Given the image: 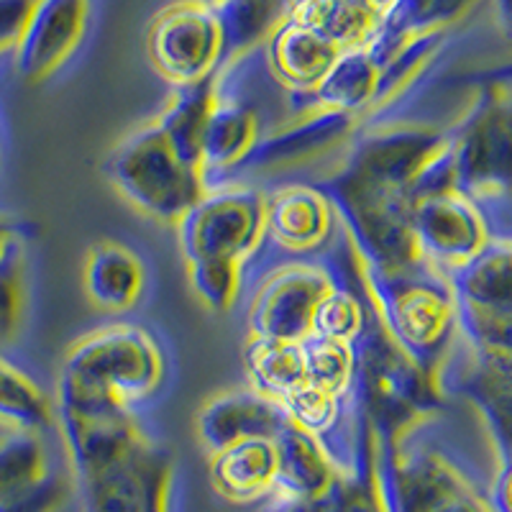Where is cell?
<instances>
[{"instance_id":"cell-1","label":"cell","mask_w":512,"mask_h":512,"mask_svg":"<svg viewBox=\"0 0 512 512\" xmlns=\"http://www.w3.org/2000/svg\"><path fill=\"white\" fill-rule=\"evenodd\" d=\"M167 382V356L149 328L113 323L85 333L67 349L59 402L134 410Z\"/></svg>"},{"instance_id":"cell-2","label":"cell","mask_w":512,"mask_h":512,"mask_svg":"<svg viewBox=\"0 0 512 512\" xmlns=\"http://www.w3.org/2000/svg\"><path fill=\"white\" fill-rule=\"evenodd\" d=\"M105 177L139 213L175 228L210 190L203 169L180 157L159 121L136 128L108 154Z\"/></svg>"},{"instance_id":"cell-3","label":"cell","mask_w":512,"mask_h":512,"mask_svg":"<svg viewBox=\"0 0 512 512\" xmlns=\"http://www.w3.org/2000/svg\"><path fill=\"white\" fill-rule=\"evenodd\" d=\"M187 264L244 267L267 239V192L249 185H213L177 226Z\"/></svg>"},{"instance_id":"cell-4","label":"cell","mask_w":512,"mask_h":512,"mask_svg":"<svg viewBox=\"0 0 512 512\" xmlns=\"http://www.w3.org/2000/svg\"><path fill=\"white\" fill-rule=\"evenodd\" d=\"M364 280L379 310V320L418 361L438 349L454 328L459 300L436 277H428L420 269L397 274L364 269Z\"/></svg>"},{"instance_id":"cell-5","label":"cell","mask_w":512,"mask_h":512,"mask_svg":"<svg viewBox=\"0 0 512 512\" xmlns=\"http://www.w3.org/2000/svg\"><path fill=\"white\" fill-rule=\"evenodd\" d=\"M226 57V31L216 8L175 0L152 21L149 59L154 70L175 88L216 77L218 64Z\"/></svg>"},{"instance_id":"cell-6","label":"cell","mask_w":512,"mask_h":512,"mask_svg":"<svg viewBox=\"0 0 512 512\" xmlns=\"http://www.w3.org/2000/svg\"><path fill=\"white\" fill-rule=\"evenodd\" d=\"M410 200L415 241L428 267L456 274L487 251L484 216L454 180L418 187Z\"/></svg>"},{"instance_id":"cell-7","label":"cell","mask_w":512,"mask_h":512,"mask_svg":"<svg viewBox=\"0 0 512 512\" xmlns=\"http://www.w3.org/2000/svg\"><path fill=\"white\" fill-rule=\"evenodd\" d=\"M451 154V136L423 126L379 128L361 139L341 172L369 185L413 195L415 187Z\"/></svg>"},{"instance_id":"cell-8","label":"cell","mask_w":512,"mask_h":512,"mask_svg":"<svg viewBox=\"0 0 512 512\" xmlns=\"http://www.w3.org/2000/svg\"><path fill=\"white\" fill-rule=\"evenodd\" d=\"M82 512H169L172 454L146 438L93 477L77 479Z\"/></svg>"},{"instance_id":"cell-9","label":"cell","mask_w":512,"mask_h":512,"mask_svg":"<svg viewBox=\"0 0 512 512\" xmlns=\"http://www.w3.org/2000/svg\"><path fill=\"white\" fill-rule=\"evenodd\" d=\"M333 287L336 282L326 267L287 264L274 269L251 300L249 336L305 341L313 336L315 313Z\"/></svg>"},{"instance_id":"cell-10","label":"cell","mask_w":512,"mask_h":512,"mask_svg":"<svg viewBox=\"0 0 512 512\" xmlns=\"http://www.w3.org/2000/svg\"><path fill=\"white\" fill-rule=\"evenodd\" d=\"M377 489L387 512H436L472 482L433 448L402 446L377 454Z\"/></svg>"},{"instance_id":"cell-11","label":"cell","mask_w":512,"mask_h":512,"mask_svg":"<svg viewBox=\"0 0 512 512\" xmlns=\"http://www.w3.org/2000/svg\"><path fill=\"white\" fill-rule=\"evenodd\" d=\"M88 26V0H34L13 49L24 82H44L80 47Z\"/></svg>"},{"instance_id":"cell-12","label":"cell","mask_w":512,"mask_h":512,"mask_svg":"<svg viewBox=\"0 0 512 512\" xmlns=\"http://www.w3.org/2000/svg\"><path fill=\"white\" fill-rule=\"evenodd\" d=\"M290 423L280 402L249 390H231L210 397L198 413V438L208 456L218 454L233 443L251 438H277Z\"/></svg>"},{"instance_id":"cell-13","label":"cell","mask_w":512,"mask_h":512,"mask_svg":"<svg viewBox=\"0 0 512 512\" xmlns=\"http://www.w3.org/2000/svg\"><path fill=\"white\" fill-rule=\"evenodd\" d=\"M338 210L326 190L282 185L267 192V236L292 254L318 251L333 236Z\"/></svg>"},{"instance_id":"cell-14","label":"cell","mask_w":512,"mask_h":512,"mask_svg":"<svg viewBox=\"0 0 512 512\" xmlns=\"http://www.w3.org/2000/svg\"><path fill=\"white\" fill-rule=\"evenodd\" d=\"M146 264L134 249L113 239L95 241L85 256L82 285L90 303L103 313H128L146 292Z\"/></svg>"},{"instance_id":"cell-15","label":"cell","mask_w":512,"mask_h":512,"mask_svg":"<svg viewBox=\"0 0 512 512\" xmlns=\"http://www.w3.org/2000/svg\"><path fill=\"white\" fill-rule=\"evenodd\" d=\"M277 443V489L274 495L292 500L326 502L341 479L336 461L313 433L287 423Z\"/></svg>"},{"instance_id":"cell-16","label":"cell","mask_w":512,"mask_h":512,"mask_svg":"<svg viewBox=\"0 0 512 512\" xmlns=\"http://www.w3.org/2000/svg\"><path fill=\"white\" fill-rule=\"evenodd\" d=\"M269 70L285 88L313 93L336 59L346 52L318 31L285 18L269 36Z\"/></svg>"},{"instance_id":"cell-17","label":"cell","mask_w":512,"mask_h":512,"mask_svg":"<svg viewBox=\"0 0 512 512\" xmlns=\"http://www.w3.org/2000/svg\"><path fill=\"white\" fill-rule=\"evenodd\" d=\"M210 484L223 500L251 505L272 497L277 489V443L251 438L210 456Z\"/></svg>"},{"instance_id":"cell-18","label":"cell","mask_w":512,"mask_h":512,"mask_svg":"<svg viewBox=\"0 0 512 512\" xmlns=\"http://www.w3.org/2000/svg\"><path fill=\"white\" fill-rule=\"evenodd\" d=\"M262 144V121L254 105L239 98H226L218 88V103L213 108L203 136V169L208 187L218 175H231L256 146Z\"/></svg>"},{"instance_id":"cell-19","label":"cell","mask_w":512,"mask_h":512,"mask_svg":"<svg viewBox=\"0 0 512 512\" xmlns=\"http://www.w3.org/2000/svg\"><path fill=\"white\" fill-rule=\"evenodd\" d=\"M379 85H382V64L369 47L346 49L336 59L328 75L318 82L310 100L318 111L374 113L379 105Z\"/></svg>"},{"instance_id":"cell-20","label":"cell","mask_w":512,"mask_h":512,"mask_svg":"<svg viewBox=\"0 0 512 512\" xmlns=\"http://www.w3.org/2000/svg\"><path fill=\"white\" fill-rule=\"evenodd\" d=\"M287 18L318 31L341 49L367 47L382 29V16L361 0H295Z\"/></svg>"},{"instance_id":"cell-21","label":"cell","mask_w":512,"mask_h":512,"mask_svg":"<svg viewBox=\"0 0 512 512\" xmlns=\"http://www.w3.org/2000/svg\"><path fill=\"white\" fill-rule=\"evenodd\" d=\"M216 103L218 77H210V80L198 82V85L177 88L175 98L169 100L164 113L157 118L159 126L167 131L169 141L180 152V157L198 169H203V136Z\"/></svg>"},{"instance_id":"cell-22","label":"cell","mask_w":512,"mask_h":512,"mask_svg":"<svg viewBox=\"0 0 512 512\" xmlns=\"http://www.w3.org/2000/svg\"><path fill=\"white\" fill-rule=\"evenodd\" d=\"M244 359L251 387L274 402H280L295 387L308 382L300 341H274V338L249 336Z\"/></svg>"},{"instance_id":"cell-23","label":"cell","mask_w":512,"mask_h":512,"mask_svg":"<svg viewBox=\"0 0 512 512\" xmlns=\"http://www.w3.org/2000/svg\"><path fill=\"white\" fill-rule=\"evenodd\" d=\"M54 420V405L31 374L0 354V425L8 431L44 433Z\"/></svg>"},{"instance_id":"cell-24","label":"cell","mask_w":512,"mask_h":512,"mask_svg":"<svg viewBox=\"0 0 512 512\" xmlns=\"http://www.w3.org/2000/svg\"><path fill=\"white\" fill-rule=\"evenodd\" d=\"M44 433L8 431L0 438V505L18 500L52 477Z\"/></svg>"},{"instance_id":"cell-25","label":"cell","mask_w":512,"mask_h":512,"mask_svg":"<svg viewBox=\"0 0 512 512\" xmlns=\"http://www.w3.org/2000/svg\"><path fill=\"white\" fill-rule=\"evenodd\" d=\"M300 344H303L305 374H308L310 384L338 397L354 395L356 372H359L356 344L315 336V333Z\"/></svg>"},{"instance_id":"cell-26","label":"cell","mask_w":512,"mask_h":512,"mask_svg":"<svg viewBox=\"0 0 512 512\" xmlns=\"http://www.w3.org/2000/svg\"><path fill=\"white\" fill-rule=\"evenodd\" d=\"M367 320V310L349 287H333L326 300L320 303L318 313H315L313 333L315 336L356 344L364 328H367Z\"/></svg>"},{"instance_id":"cell-27","label":"cell","mask_w":512,"mask_h":512,"mask_svg":"<svg viewBox=\"0 0 512 512\" xmlns=\"http://www.w3.org/2000/svg\"><path fill=\"white\" fill-rule=\"evenodd\" d=\"M187 277L200 297V303L210 310L233 308L239 300L241 282H244V267L236 264H187Z\"/></svg>"},{"instance_id":"cell-28","label":"cell","mask_w":512,"mask_h":512,"mask_svg":"<svg viewBox=\"0 0 512 512\" xmlns=\"http://www.w3.org/2000/svg\"><path fill=\"white\" fill-rule=\"evenodd\" d=\"M26 267L24 251L11 256L0 267V346L11 344L21 331L26 308Z\"/></svg>"},{"instance_id":"cell-29","label":"cell","mask_w":512,"mask_h":512,"mask_svg":"<svg viewBox=\"0 0 512 512\" xmlns=\"http://www.w3.org/2000/svg\"><path fill=\"white\" fill-rule=\"evenodd\" d=\"M328 512H387L377 489L374 466L361 472L344 474L326 500Z\"/></svg>"},{"instance_id":"cell-30","label":"cell","mask_w":512,"mask_h":512,"mask_svg":"<svg viewBox=\"0 0 512 512\" xmlns=\"http://www.w3.org/2000/svg\"><path fill=\"white\" fill-rule=\"evenodd\" d=\"M67 500H70V484L62 474H52L47 482H41L18 500L0 505V512H59Z\"/></svg>"},{"instance_id":"cell-31","label":"cell","mask_w":512,"mask_h":512,"mask_svg":"<svg viewBox=\"0 0 512 512\" xmlns=\"http://www.w3.org/2000/svg\"><path fill=\"white\" fill-rule=\"evenodd\" d=\"M34 0H0V54L16 49Z\"/></svg>"},{"instance_id":"cell-32","label":"cell","mask_w":512,"mask_h":512,"mask_svg":"<svg viewBox=\"0 0 512 512\" xmlns=\"http://www.w3.org/2000/svg\"><path fill=\"white\" fill-rule=\"evenodd\" d=\"M436 512H495L484 497H479L477 489H464L448 502H443Z\"/></svg>"},{"instance_id":"cell-33","label":"cell","mask_w":512,"mask_h":512,"mask_svg":"<svg viewBox=\"0 0 512 512\" xmlns=\"http://www.w3.org/2000/svg\"><path fill=\"white\" fill-rule=\"evenodd\" d=\"M18 251H24L21 231H18V226L11 218L0 213V267H3L11 256H16Z\"/></svg>"},{"instance_id":"cell-34","label":"cell","mask_w":512,"mask_h":512,"mask_svg":"<svg viewBox=\"0 0 512 512\" xmlns=\"http://www.w3.org/2000/svg\"><path fill=\"white\" fill-rule=\"evenodd\" d=\"M474 3H477V0H436V16H433L436 31H441L443 26L459 21V18L464 16Z\"/></svg>"},{"instance_id":"cell-35","label":"cell","mask_w":512,"mask_h":512,"mask_svg":"<svg viewBox=\"0 0 512 512\" xmlns=\"http://www.w3.org/2000/svg\"><path fill=\"white\" fill-rule=\"evenodd\" d=\"M267 512H328L326 502H310V500H292V497L272 495V505Z\"/></svg>"},{"instance_id":"cell-36","label":"cell","mask_w":512,"mask_h":512,"mask_svg":"<svg viewBox=\"0 0 512 512\" xmlns=\"http://www.w3.org/2000/svg\"><path fill=\"white\" fill-rule=\"evenodd\" d=\"M497 13L507 34H512V0H497Z\"/></svg>"},{"instance_id":"cell-37","label":"cell","mask_w":512,"mask_h":512,"mask_svg":"<svg viewBox=\"0 0 512 512\" xmlns=\"http://www.w3.org/2000/svg\"><path fill=\"white\" fill-rule=\"evenodd\" d=\"M192 3H205V6L213 8V6H218V3H223V0H192ZM285 3L292 8V3H295V0H285Z\"/></svg>"}]
</instances>
